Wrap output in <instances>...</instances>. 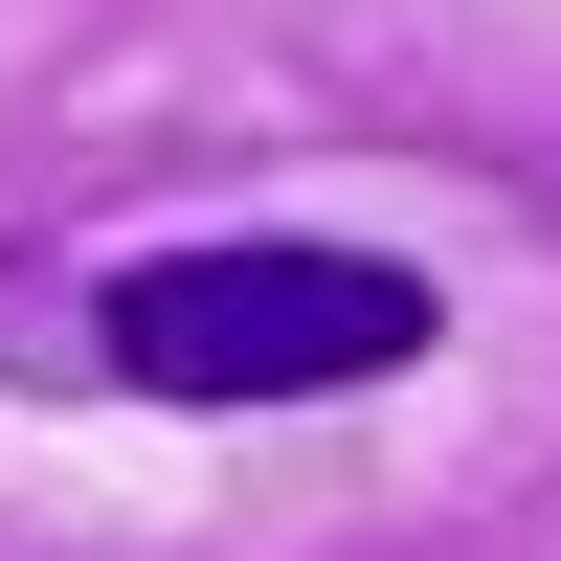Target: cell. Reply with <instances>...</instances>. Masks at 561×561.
Returning <instances> with one entry per match:
<instances>
[{
    "label": "cell",
    "instance_id": "cell-1",
    "mask_svg": "<svg viewBox=\"0 0 561 561\" xmlns=\"http://www.w3.org/2000/svg\"><path fill=\"white\" fill-rule=\"evenodd\" d=\"M449 337V293L404 248H158L90 293V359H113L135 404H337V382H404V359Z\"/></svg>",
    "mask_w": 561,
    "mask_h": 561
}]
</instances>
